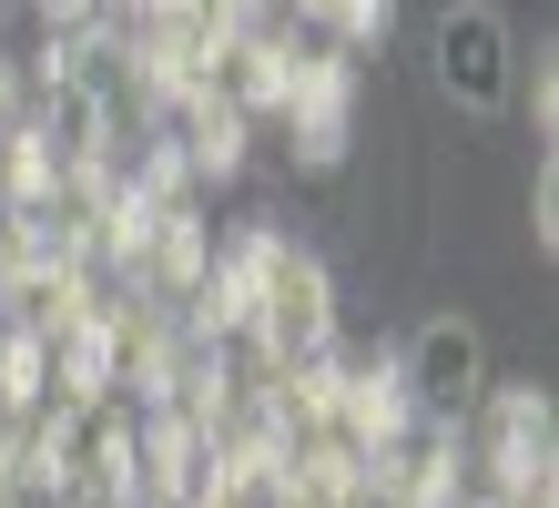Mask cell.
I'll return each instance as SVG.
<instances>
[{
  "instance_id": "obj_5",
  "label": "cell",
  "mask_w": 559,
  "mask_h": 508,
  "mask_svg": "<svg viewBox=\"0 0 559 508\" xmlns=\"http://www.w3.org/2000/svg\"><path fill=\"white\" fill-rule=\"evenodd\" d=\"M285 113H295V153L316 163H346V113H356V61L346 51H316V61H285Z\"/></svg>"
},
{
  "instance_id": "obj_1",
  "label": "cell",
  "mask_w": 559,
  "mask_h": 508,
  "mask_svg": "<svg viewBox=\"0 0 559 508\" xmlns=\"http://www.w3.org/2000/svg\"><path fill=\"white\" fill-rule=\"evenodd\" d=\"M427 72L457 113H509L519 92V31L499 0H448L438 21H427Z\"/></svg>"
},
{
  "instance_id": "obj_9",
  "label": "cell",
  "mask_w": 559,
  "mask_h": 508,
  "mask_svg": "<svg viewBox=\"0 0 559 508\" xmlns=\"http://www.w3.org/2000/svg\"><path fill=\"white\" fill-rule=\"evenodd\" d=\"M31 11H41V21H51V31H82V21H92V11H103V0H31Z\"/></svg>"
},
{
  "instance_id": "obj_7",
  "label": "cell",
  "mask_w": 559,
  "mask_h": 508,
  "mask_svg": "<svg viewBox=\"0 0 559 508\" xmlns=\"http://www.w3.org/2000/svg\"><path fill=\"white\" fill-rule=\"evenodd\" d=\"M509 102H530V122H539V143H549V122H559V51L539 42V61L519 51V92Z\"/></svg>"
},
{
  "instance_id": "obj_3",
  "label": "cell",
  "mask_w": 559,
  "mask_h": 508,
  "mask_svg": "<svg viewBox=\"0 0 559 508\" xmlns=\"http://www.w3.org/2000/svg\"><path fill=\"white\" fill-rule=\"evenodd\" d=\"M397 387H407V406H427V417H468L478 387H488V335L468 316H427L397 346Z\"/></svg>"
},
{
  "instance_id": "obj_6",
  "label": "cell",
  "mask_w": 559,
  "mask_h": 508,
  "mask_svg": "<svg viewBox=\"0 0 559 508\" xmlns=\"http://www.w3.org/2000/svg\"><path fill=\"white\" fill-rule=\"evenodd\" d=\"M316 31H336V42H386V0H295Z\"/></svg>"
},
{
  "instance_id": "obj_8",
  "label": "cell",
  "mask_w": 559,
  "mask_h": 508,
  "mask_svg": "<svg viewBox=\"0 0 559 508\" xmlns=\"http://www.w3.org/2000/svg\"><path fill=\"white\" fill-rule=\"evenodd\" d=\"M530 224H539V245H559V163L539 153V193H530Z\"/></svg>"
},
{
  "instance_id": "obj_2",
  "label": "cell",
  "mask_w": 559,
  "mask_h": 508,
  "mask_svg": "<svg viewBox=\"0 0 559 508\" xmlns=\"http://www.w3.org/2000/svg\"><path fill=\"white\" fill-rule=\"evenodd\" d=\"M245 326H265V356L285 366H325V346H336V285H325V264L306 245H265V275H254V316Z\"/></svg>"
},
{
  "instance_id": "obj_4",
  "label": "cell",
  "mask_w": 559,
  "mask_h": 508,
  "mask_svg": "<svg viewBox=\"0 0 559 508\" xmlns=\"http://www.w3.org/2000/svg\"><path fill=\"white\" fill-rule=\"evenodd\" d=\"M478 437H488V479L519 498H549V397L539 387H478Z\"/></svg>"
}]
</instances>
